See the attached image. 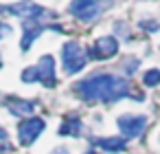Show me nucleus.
I'll return each instance as SVG.
<instances>
[{
    "instance_id": "nucleus-1",
    "label": "nucleus",
    "mask_w": 160,
    "mask_h": 154,
    "mask_svg": "<svg viewBox=\"0 0 160 154\" xmlns=\"http://www.w3.org/2000/svg\"><path fill=\"white\" fill-rule=\"evenodd\" d=\"M75 93L86 101H114L129 97V82L114 73L97 71L75 84Z\"/></svg>"
},
{
    "instance_id": "nucleus-2",
    "label": "nucleus",
    "mask_w": 160,
    "mask_h": 154,
    "mask_svg": "<svg viewBox=\"0 0 160 154\" xmlns=\"http://www.w3.org/2000/svg\"><path fill=\"white\" fill-rule=\"evenodd\" d=\"M22 82H40L44 86H55V60L53 55H42L35 66H29L22 71Z\"/></svg>"
},
{
    "instance_id": "nucleus-3",
    "label": "nucleus",
    "mask_w": 160,
    "mask_h": 154,
    "mask_svg": "<svg viewBox=\"0 0 160 154\" xmlns=\"http://www.w3.org/2000/svg\"><path fill=\"white\" fill-rule=\"evenodd\" d=\"M88 62V51L77 42V40H68L64 46H62V66H64V73L72 75V73H79Z\"/></svg>"
},
{
    "instance_id": "nucleus-4",
    "label": "nucleus",
    "mask_w": 160,
    "mask_h": 154,
    "mask_svg": "<svg viewBox=\"0 0 160 154\" xmlns=\"http://www.w3.org/2000/svg\"><path fill=\"white\" fill-rule=\"evenodd\" d=\"M0 13H11V16L22 18V22H29V20H38L40 16H44L46 9L33 3V0H20V3H13V5H0Z\"/></svg>"
},
{
    "instance_id": "nucleus-5",
    "label": "nucleus",
    "mask_w": 160,
    "mask_h": 154,
    "mask_svg": "<svg viewBox=\"0 0 160 154\" xmlns=\"http://www.w3.org/2000/svg\"><path fill=\"white\" fill-rule=\"evenodd\" d=\"M118 132L123 134V139H136L145 132L147 125V117L145 114H121L116 119Z\"/></svg>"
},
{
    "instance_id": "nucleus-6",
    "label": "nucleus",
    "mask_w": 160,
    "mask_h": 154,
    "mask_svg": "<svg viewBox=\"0 0 160 154\" xmlns=\"http://www.w3.org/2000/svg\"><path fill=\"white\" fill-rule=\"evenodd\" d=\"M42 132H44V119L42 117L22 119L18 125V141H20V145H33Z\"/></svg>"
},
{
    "instance_id": "nucleus-7",
    "label": "nucleus",
    "mask_w": 160,
    "mask_h": 154,
    "mask_svg": "<svg viewBox=\"0 0 160 154\" xmlns=\"http://www.w3.org/2000/svg\"><path fill=\"white\" fill-rule=\"evenodd\" d=\"M101 7H103L101 0H72L68 5V13L79 18L81 22H90L101 13Z\"/></svg>"
},
{
    "instance_id": "nucleus-8",
    "label": "nucleus",
    "mask_w": 160,
    "mask_h": 154,
    "mask_svg": "<svg viewBox=\"0 0 160 154\" xmlns=\"http://www.w3.org/2000/svg\"><path fill=\"white\" fill-rule=\"evenodd\" d=\"M94 60H110V57H114L116 53H118V40L114 38V35H103V38H99L92 46H90V51H88Z\"/></svg>"
},
{
    "instance_id": "nucleus-9",
    "label": "nucleus",
    "mask_w": 160,
    "mask_h": 154,
    "mask_svg": "<svg viewBox=\"0 0 160 154\" xmlns=\"http://www.w3.org/2000/svg\"><path fill=\"white\" fill-rule=\"evenodd\" d=\"M46 29H51L48 24H42L40 20H29V22H22V31H24V35H22V51H29L31 49V44L40 38V33L42 31H46Z\"/></svg>"
},
{
    "instance_id": "nucleus-10",
    "label": "nucleus",
    "mask_w": 160,
    "mask_h": 154,
    "mask_svg": "<svg viewBox=\"0 0 160 154\" xmlns=\"http://www.w3.org/2000/svg\"><path fill=\"white\" fill-rule=\"evenodd\" d=\"M7 108L9 112L18 114V117H33V110H35V104L33 101H27V99H7Z\"/></svg>"
},
{
    "instance_id": "nucleus-11",
    "label": "nucleus",
    "mask_w": 160,
    "mask_h": 154,
    "mask_svg": "<svg viewBox=\"0 0 160 154\" xmlns=\"http://www.w3.org/2000/svg\"><path fill=\"white\" fill-rule=\"evenodd\" d=\"M92 143L105 152H121L125 150L127 145V139H121V136H101V139H92Z\"/></svg>"
},
{
    "instance_id": "nucleus-12",
    "label": "nucleus",
    "mask_w": 160,
    "mask_h": 154,
    "mask_svg": "<svg viewBox=\"0 0 160 154\" xmlns=\"http://www.w3.org/2000/svg\"><path fill=\"white\" fill-rule=\"evenodd\" d=\"M81 125H83V121H81V117H77V114H70L66 121H64V125L59 128V134H68V136H79L81 134Z\"/></svg>"
},
{
    "instance_id": "nucleus-13",
    "label": "nucleus",
    "mask_w": 160,
    "mask_h": 154,
    "mask_svg": "<svg viewBox=\"0 0 160 154\" xmlns=\"http://www.w3.org/2000/svg\"><path fill=\"white\" fill-rule=\"evenodd\" d=\"M142 84H145V86H158V84H160V71H158V68H149V71L142 75Z\"/></svg>"
},
{
    "instance_id": "nucleus-14",
    "label": "nucleus",
    "mask_w": 160,
    "mask_h": 154,
    "mask_svg": "<svg viewBox=\"0 0 160 154\" xmlns=\"http://www.w3.org/2000/svg\"><path fill=\"white\" fill-rule=\"evenodd\" d=\"M138 64H140V62H138V57H132V60H125V62H123V71H125L127 75H132V73H134V71L138 68Z\"/></svg>"
},
{
    "instance_id": "nucleus-15",
    "label": "nucleus",
    "mask_w": 160,
    "mask_h": 154,
    "mask_svg": "<svg viewBox=\"0 0 160 154\" xmlns=\"http://www.w3.org/2000/svg\"><path fill=\"white\" fill-rule=\"evenodd\" d=\"M138 27L145 29V31H158V29H160L158 22H138Z\"/></svg>"
},
{
    "instance_id": "nucleus-16",
    "label": "nucleus",
    "mask_w": 160,
    "mask_h": 154,
    "mask_svg": "<svg viewBox=\"0 0 160 154\" xmlns=\"http://www.w3.org/2000/svg\"><path fill=\"white\" fill-rule=\"evenodd\" d=\"M53 154H68V150H64V147H57Z\"/></svg>"
},
{
    "instance_id": "nucleus-17",
    "label": "nucleus",
    "mask_w": 160,
    "mask_h": 154,
    "mask_svg": "<svg viewBox=\"0 0 160 154\" xmlns=\"http://www.w3.org/2000/svg\"><path fill=\"white\" fill-rule=\"evenodd\" d=\"M0 139H7V132H5L2 128H0Z\"/></svg>"
},
{
    "instance_id": "nucleus-18",
    "label": "nucleus",
    "mask_w": 160,
    "mask_h": 154,
    "mask_svg": "<svg viewBox=\"0 0 160 154\" xmlns=\"http://www.w3.org/2000/svg\"><path fill=\"white\" fill-rule=\"evenodd\" d=\"M0 31H9V27H7V24H2V22H0Z\"/></svg>"
},
{
    "instance_id": "nucleus-19",
    "label": "nucleus",
    "mask_w": 160,
    "mask_h": 154,
    "mask_svg": "<svg viewBox=\"0 0 160 154\" xmlns=\"http://www.w3.org/2000/svg\"><path fill=\"white\" fill-rule=\"evenodd\" d=\"M86 154H99V152H94V150H90V152H86Z\"/></svg>"
},
{
    "instance_id": "nucleus-20",
    "label": "nucleus",
    "mask_w": 160,
    "mask_h": 154,
    "mask_svg": "<svg viewBox=\"0 0 160 154\" xmlns=\"http://www.w3.org/2000/svg\"><path fill=\"white\" fill-rule=\"evenodd\" d=\"M0 68H2V60H0Z\"/></svg>"
},
{
    "instance_id": "nucleus-21",
    "label": "nucleus",
    "mask_w": 160,
    "mask_h": 154,
    "mask_svg": "<svg viewBox=\"0 0 160 154\" xmlns=\"http://www.w3.org/2000/svg\"><path fill=\"white\" fill-rule=\"evenodd\" d=\"M158 141H160V136H158Z\"/></svg>"
}]
</instances>
